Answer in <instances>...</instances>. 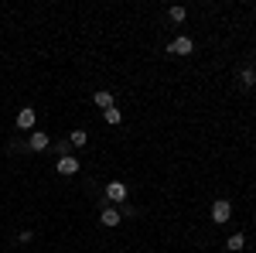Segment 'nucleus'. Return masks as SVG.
Wrapping results in <instances>:
<instances>
[{
  "label": "nucleus",
  "instance_id": "f257e3e1",
  "mask_svg": "<svg viewBox=\"0 0 256 253\" xmlns=\"http://www.w3.org/2000/svg\"><path fill=\"white\" fill-rule=\"evenodd\" d=\"M229 219H232V202H229V198H216V202H212V222L222 226V222H229Z\"/></svg>",
  "mask_w": 256,
  "mask_h": 253
},
{
  "label": "nucleus",
  "instance_id": "f03ea898",
  "mask_svg": "<svg viewBox=\"0 0 256 253\" xmlns=\"http://www.w3.org/2000/svg\"><path fill=\"white\" fill-rule=\"evenodd\" d=\"M28 147H31V151H48V147H52V137L44 134V130H31V134H28Z\"/></svg>",
  "mask_w": 256,
  "mask_h": 253
},
{
  "label": "nucleus",
  "instance_id": "7ed1b4c3",
  "mask_svg": "<svg viewBox=\"0 0 256 253\" xmlns=\"http://www.w3.org/2000/svg\"><path fill=\"white\" fill-rule=\"evenodd\" d=\"M168 52H171V55H192V52H195V41L192 38H174L168 45Z\"/></svg>",
  "mask_w": 256,
  "mask_h": 253
},
{
  "label": "nucleus",
  "instance_id": "20e7f679",
  "mask_svg": "<svg viewBox=\"0 0 256 253\" xmlns=\"http://www.w3.org/2000/svg\"><path fill=\"white\" fill-rule=\"evenodd\" d=\"M123 198H126V185L123 181H110L106 185V205L110 202H123Z\"/></svg>",
  "mask_w": 256,
  "mask_h": 253
},
{
  "label": "nucleus",
  "instance_id": "39448f33",
  "mask_svg": "<svg viewBox=\"0 0 256 253\" xmlns=\"http://www.w3.org/2000/svg\"><path fill=\"white\" fill-rule=\"evenodd\" d=\"M55 171H58V175H76V171H79V161H76L72 154L58 157V161H55Z\"/></svg>",
  "mask_w": 256,
  "mask_h": 253
},
{
  "label": "nucleus",
  "instance_id": "423d86ee",
  "mask_svg": "<svg viewBox=\"0 0 256 253\" xmlns=\"http://www.w3.org/2000/svg\"><path fill=\"white\" fill-rule=\"evenodd\" d=\"M34 120H38V113H34L31 106H24V110L18 113V127L20 130H34Z\"/></svg>",
  "mask_w": 256,
  "mask_h": 253
},
{
  "label": "nucleus",
  "instance_id": "0eeeda50",
  "mask_svg": "<svg viewBox=\"0 0 256 253\" xmlns=\"http://www.w3.org/2000/svg\"><path fill=\"white\" fill-rule=\"evenodd\" d=\"M99 222L113 229V226H120V222H123V212H116V209H110V205H106V209H102V215H99Z\"/></svg>",
  "mask_w": 256,
  "mask_h": 253
},
{
  "label": "nucleus",
  "instance_id": "6e6552de",
  "mask_svg": "<svg viewBox=\"0 0 256 253\" xmlns=\"http://www.w3.org/2000/svg\"><path fill=\"white\" fill-rule=\"evenodd\" d=\"M242 246H246V236H242V233H232L229 239H226V250H229V253H239Z\"/></svg>",
  "mask_w": 256,
  "mask_h": 253
},
{
  "label": "nucleus",
  "instance_id": "1a4fd4ad",
  "mask_svg": "<svg viewBox=\"0 0 256 253\" xmlns=\"http://www.w3.org/2000/svg\"><path fill=\"white\" fill-rule=\"evenodd\" d=\"M92 99H96V106H102V110H110V106H113V93H106V89H99Z\"/></svg>",
  "mask_w": 256,
  "mask_h": 253
},
{
  "label": "nucleus",
  "instance_id": "9d476101",
  "mask_svg": "<svg viewBox=\"0 0 256 253\" xmlns=\"http://www.w3.org/2000/svg\"><path fill=\"white\" fill-rule=\"evenodd\" d=\"M102 120H106V123H110V127H116L120 120H123V113H120L116 106H110V110H102Z\"/></svg>",
  "mask_w": 256,
  "mask_h": 253
},
{
  "label": "nucleus",
  "instance_id": "9b49d317",
  "mask_svg": "<svg viewBox=\"0 0 256 253\" xmlns=\"http://www.w3.org/2000/svg\"><path fill=\"white\" fill-rule=\"evenodd\" d=\"M86 140H89L86 130H72V134H68V144H72V147H86Z\"/></svg>",
  "mask_w": 256,
  "mask_h": 253
},
{
  "label": "nucleus",
  "instance_id": "f8f14e48",
  "mask_svg": "<svg viewBox=\"0 0 256 253\" xmlns=\"http://www.w3.org/2000/svg\"><path fill=\"white\" fill-rule=\"evenodd\" d=\"M168 18L174 21V24H181V21L188 18V11H184V7H171V11H168Z\"/></svg>",
  "mask_w": 256,
  "mask_h": 253
},
{
  "label": "nucleus",
  "instance_id": "ddd939ff",
  "mask_svg": "<svg viewBox=\"0 0 256 253\" xmlns=\"http://www.w3.org/2000/svg\"><path fill=\"white\" fill-rule=\"evenodd\" d=\"M239 82H242V86H246V89H250V86H253V82H256V72H253V69H246V72H242V76H239Z\"/></svg>",
  "mask_w": 256,
  "mask_h": 253
},
{
  "label": "nucleus",
  "instance_id": "4468645a",
  "mask_svg": "<svg viewBox=\"0 0 256 253\" xmlns=\"http://www.w3.org/2000/svg\"><path fill=\"white\" fill-rule=\"evenodd\" d=\"M68 147H72L68 140H58V144H55V154H58V157H68Z\"/></svg>",
  "mask_w": 256,
  "mask_h": 253
}]
</instances>
